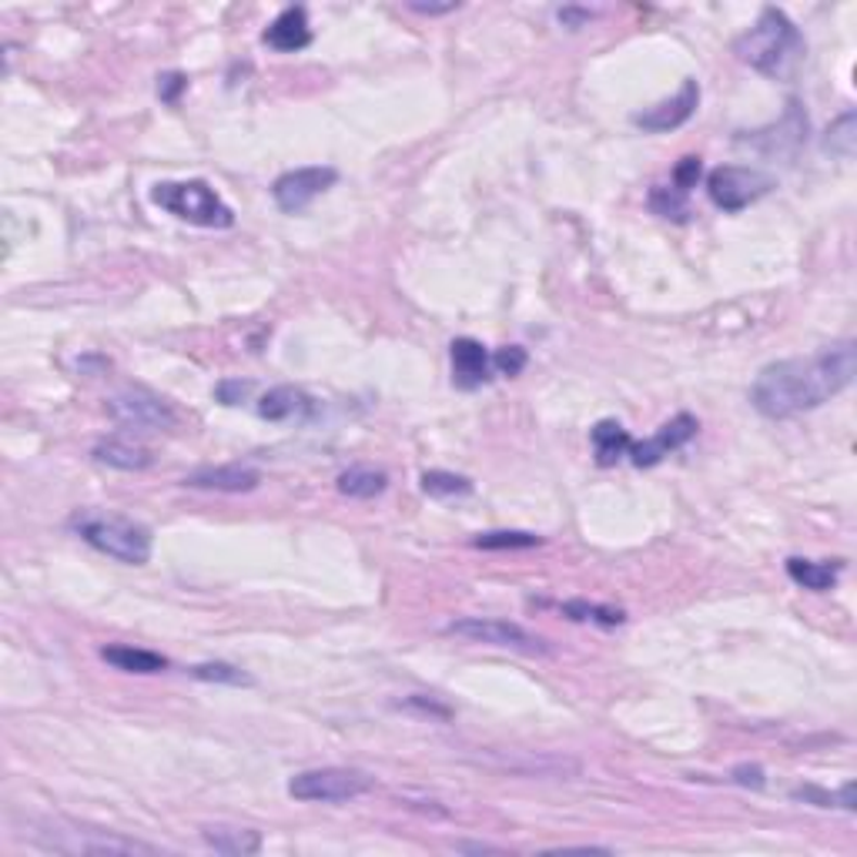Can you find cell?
Masks as SVG:
<instances>
[{
  "instance_id": "cell-7",
  "label": "cell",
  "mask_w": 857,
  "mask_h": 857,
  "mask_svg": "<svg viewBox=\"0 0 857 857\" xmlns=\"http://www.w3.org/2000/svg\"><path fill=\"white\" fill-rule=\"evenodd\" d=\"M107 415L125 428H138V433H162V428H171L178 422L175 409L141 385H128L121 393H114L107 399Z\"/></svg>"
},
{
  "instance_id": "cell-26",
  "label": "cell",
  "mask_w": 857,
  "mask_h": 857,
  "mask_svg": "<svg viewBox=\"0 0 857 857\" xmlns=\"http://www.w3.org/2000/svg\"><path fill=\"white\" fill-rule=\"evenodd\" d=\"M476 550H533L542 547V536L536 533H520V529H499V533H483L473 539Z\"/></svg>"
},
{
  "instance_id": "cell-13",
  "label": "cell",
  "mask_w": 857,
  "mask_h": 857,
  "mask_svg": "<svg viewBox=\"0 0 857 857\" xmlns=\"http://www.w3.org/2000/svg\"><path fill=\"white\" fill-rule=\"evenodd\" d=\"M449 359H452V385L473 393V388L486 385L493 379V356L486 353V345L476 338H452L449 345Z\"/></svg>"
},
{
  "instance_id": "cell-33",
  "label": "cell",
  "mask_w": 857,
  "mask_h": 857,
  "mask_svg": "<svg viewBox=\"0 0 857 857\" xmlns=\"http://www.w3.org/2000/svg\"><path fill=\"white\" fill-rule=\"evenodd\" d=\"M730 781L740 784V788H754V791H760V788L767 784V777H764V767H757V764H737V767L730 770Z\"/></svg>"
},
{
  "instance_id": "cell-25",
  "label": "cell",
  "mask_w": 857,
  "mask_h": 857,
  "mask_svg": "<svg viewBox=\"0 0 857 857\" xmlns=\"http://www.w3.org/2000/svg\"><path fill=\"white\" fill-rule=\"evenodd\" d=\"M422 493L433 499H459L473 493V479H465L459 473H446V470H428L422 473Z\"/></svg>"
},
{
  "instance_id": "cell-2",
  "label": "cell",
  "mask_w": 857,
  "mask_h": 857,
  "mask_svg": "<svg viewBox=\"0 0 857 857\" xmlns=\"http://www.w3.org/2000/svg\"><path fill=\"white\" fill-rule=\"evenodd\" d=\"M733 54L744 64H751L754 71L784 81V77H791L797 64L804 61L807 44H804V34L797 30V24L784 11L764 8L757 24L744 37H737Z\"/></svg>"
},
{
  "instance_id": "cell-38",
  "label": "cell",
  "mask_w": 857,
  "mask_h": 857,
  "mask_svg": "<svg viewBox=\"0 0 857 857\" xmlns=\"http://www.w3.org/2000/svg\"><path fill=\"white\" fill-rule=\"evenodd\" d=\"M837 797H841V807H844V810H854V784H850V781L837 791Z\"/></svg>"
},
{
  "instance_id": "cell-29",
  "label": "cell",
  "mask_w": 857,
  "mask_h": 857,
  "mask_svg": "<svg viewBox=\"0 0 857 857\" xmlns=\"http://www.w3.org/2000/svg\"><path fill=\"white\" fill-rule=\"evenodd\" d=\"M194 680H208V683H228V687H252V677L242 674L239 667L231 664H199L188 670Z\"/></svg>"
},
{
  "instance_id": "cell-9",
  "label": "cell",
  "mask_w": 857,
  "mask_h": 857,
  "mask_svg": "<svg viewBox=\"0 0 857 857\" xmlns=\"http://www.w3.org/2000/svg\"><path fill=\"white\" fill-rule=\"evenodd\" d=\"M335 181H338L335 168H322V165L295 168V171H285L282 178H276V184H271V199H276V205L285 215H298L316 202L322 191H329Z\"/></svg>"
},
{
  "instance_id": "cell-12",
  "label": "cell",
  "mask_w": 857,
  "mask_h": 857,
  "mask_svg": "<svg viewBox=\"0 0 857 857\" xmlns=\"http://www.w3.org/2000/svg\"><path fill=\"white\" fill-rule=\"evenodd\" d=\"M700 104V85L693 77L680 85V91L667 101H660L647 111H637L634 114V125L643 128V131H653V135H664V131H677L680 125H687L693 118V111Z\"/></svg>"
},
{
  "instance_id": "cell-18",
  "label": "cell",
  "mask_w": 857,
  "mask_h": 857,
  "mask_svg": "<svg viewBox=\"0 0 857 857\" xmlns=\"http://www.w3.org/2000/svg\"><path fill=\"white\" fill-rule=\"evenodd\" d=\"M841 573H844V560H831V563L828 560H801V557L788 560V576L810 593L834 590Z\"/></svg>"
},
{
  "instance_id": "cell-14",
  "label": "cell",
  "mask_w": 857,
  "mask_h": 857,
  "mask_svg": "<svg viewBox=\"0 0 857 857\" xmlns=\"http://www.w3.org/2000/svg\"><path fill=\"white\" fill-rule=\"evenodd\" d=\"M258 483H261V473L255 465H242V462L202 465V470H194L181 479V486L188 489H212V493H252L258 489Z\"/></svg>"
},
{
  "instance_id": "cell-30",
  "label": "cell",
  "mask_w": 857,
  "mask_h": 857,
  "mask_svg": "<svg viewBox=\"0 0 857 857\" xmlns=\"http://www.w3.org/2000/svg\"><path fill=\"white\" fill-rule=\"evenodd\" d=\"M526 362H529V356H526L523 345H506V348H499V353L493 356V369L499 375H510V379L520 375L526 369Z\"/></svg>"
},
{
  "instance_id": "cell-16",
  "label": "cell",
  "mask_w": 857,
  "mask_h": 857,
  "mask_svg": "<svg viewBox=\"0 0 857 857\" xmlns=\"http://www.w3.org/2000/svg\"><path fill=\"white\" fill-rule=\"evenodd\" d=\"M261 41L268 48H276L282 54L302 51L311 44V27H308V11L305 8H285L276 21H271L261 34Z\"/></svg>"
},
{
  "instance_id": "cell-11",
  "label": "cell",
  "mask_w": 857,
  "mask_h": 857,
  "mask_svg": "<svg viewBox=\"0 0 857 857\" xmlns=\"http://www.w3.org/2000/svg\"><path fill=\"white\" fill-rule=\"evenodd\" d=\"M804 141H807V114L801 111L797 101L788 104L784 118L777 125L754 131L751 138H740V144H751V148L770 154V158H794V154L804 148Z\"/></svg>"
},
{
  "instance_id": "cell-23",
  "label": "cell",
  "mask_w": 857,
  "mask_h": 857,
  "mask_svg": "<svg viewBox=\"0 0 857 857\" xmlns=\"http://www.w3.org/2000/svg\"><path fill=\"white\" fill-rule=\"evenodd\" d=\"M388 486V476L382 470H372V465H353L338 476V493L348 499H375L382 496Z\"/></svg>"
},
{
  "instance_id": "cell-37",
  "label": "cell",
  "mask_w": 857,
  "mask_h": 857,
  "mask_svg": "<svg viewBox=\"0 0 857 857\" xmlns=\"http://www.w3.org/2000/svg\"><path fill=\"white\" fill-rule=\"evenodd\" d=\"M456 8H459V4H415V0L409 4V11H415V14H428V17H433V14H452Z\"/></svg>"
},
{
  "instance_id": "cell-10",
  "label": "cell",
  "mask_w": 857,
  "mask_h": 857,
  "mask_svg": "<svg viewBox=\"0 0 857 857\" xmlns=\"http://www.w3.org/2000/svg\"><path fill=\"white\" fill-rule=\"evenodd\" d=\"M696 428H700V422H696L690 412H680V415H674L670 422L660 425L650 439L634 443L627 456H630V462L637 465V470H650V465L664 462L670 452L683 449V446L696 436Z\"/></svg>"
},
{
  "instance_id": "cell-31",
  "label": "cell",
  "mask_w": 857,
  "mask_h": 857,
  "mask_svg": "<svg viewBox=\"0 0 857 857\" xmlns=\"http://www.w3.org/2000/svg\"><path fill=\"white\" fill-rule=\"evenodd\" d=\"M700 175H704V162H700L696 154H687V158H680V165L674 168V188L687 194L690 188H696Z\"/></svg>"
},
{
  "instance_id": "cell-3",
  "label": "cell",
  "mask_w": 857,
  "mask_h": 857,
  "mask_svg": "<svg viewBox=\"0 0 857 857\" xmlns=\"http://www.w3.org/2000/svg\"><path fill=\"white\" fill-rule=\"evenodd\" d=\"M71 529L81 536L98 553L121 560L128 566H144L151 560V533L148 526L125 520V516H104V513H81L71 520Z\"/></svg>"
},
{
  "instance_id": "cell-4",
  "label": "cell",
  "mask_w": 857,
  "mask_h": 857,
  "mask_svg": "<svg viewBox=\"0 0 857 857\" xmlns=\"http://www.w3.org/2000/svg\"><path fill=\"white\" fill-rule=\"evenodd\" d=\"M151 202L175 215L178 221L199 225V228H231L235 212H231L221 194L208 181H158L151 188Z\"/></svg>"
},
{
  "instance_id": "cell-8",
  "label": "cell",
  "mask_w": 857,
  "mask_h": 857,
  "mask_svg": "<svg viewBox=\"0 0 857 857\" xmlns=\"http://www.w3.org/2000/svg\"><path fill=\"white\" fill-rule=\"evenodd\" d=\"M449 637H462L473 643H489V647H502V650H520V653H550V643L529 634L520 623L510 619H483V616H462L452 619L446 627Z\"/></svg>"
},
{
  "instance_id": "cell-15",
  "label": "cell",
  "mask_w": 857,
  "mask_h": 857,
  "mask_svg": "<svg viewBox=\"0 0 857 857\" xmlns=\"http://www.w3.org/2000/svg\"><path fill=\"white\" fill-rule=\"evenodd\" d=\"M319 412V402L298 385H276L258 399V415L265 422H305Z\"/></svg>"
},
{
  "instance_id": "cell-39",
  "label": "cell",
  "mask_w": 857,
  "mask_h": 857,
  "mask_svg": "<svg viewBox=\"0 0 857 857\" xmlns=\"http://www.w3.org/2000/svg\"><path fill=\"white\" fill-rule=\"evenodd\" d=\"M459 850H496L489 844H459Z\"/></svg>"
},
{
  "instance_id": "cell-6",
  "label": "cell",
  "mask_w": 857,
  "mask_h": 857,
  "mask_svg": "<svg viewBox=\"0 0 857 857\" xmlns=\"http://www.w3.org/2000/svg\"><path fill=\"white\" fill-rule=\"evenodd\" d=\"M773 188V178L757 171V168H740V165H720L707 175V194L720 212H744L754 202Z\"/></svg>"
},
{
  "instance_id": "cell-21",
  "label": "cell",
  "mask_w": 857,
  "mask_h": 857,
  "mask_svg": "<svg viewBox=\"0 0 857 857\" xmlns=\"http://www.w3.org/2000/svg\"><path fill=\"white\" fill-rule=\"evenodd\" d=\"M91 456H94V462L111 465V470H121V473H141L151 465V452L144 446L125 443V439H104L94 446Z\"/></svg>"
},
{
  "instance_id": "cell-24",
  "label": "cell",
  "mask_w": 857,
  "mask_h": 857,
  "mask_svg": "<svg viewBox=\"0 0 857 857\" xmlns=\"http://www.w3.org/2000/svg\"><path fill=\"white\" fill-rule=\"evenodd\" d=\"M824 151L831 154V158H841V162L854 158V151H857V114L854 111H844L841 118L828 128Z\"/></svg>"
},
{
  "instance_id": "cell-1",
  "label": "cell",
  "mask_w": 857,
  "mask_h": 857,
  "mask_svg": "<svg viewBox=\"0 0 857 857\" xmlns=\"http://www.w3.org/2000/svg\"><path fill=\"white\" fill-rule=\"evenodd\" d=\"M854 372H857V345L844 338L837 345L817 348L810 356L764 366L751 385V402L767 419H794L841 396L854 382Z\"/></svg>"
},
{
  "instance_id": "cell-22",
  "label": "cell",
  "mask_w": 857,
  "mask_h": 857,
  "mask_svg": "<svg viewBox=\"0 0 857 857\" xmlns=\"http://www.w3.org/2000/svg\"><path fill=\"white\" fill-rule=\"evenodd\" d=\"M202 837L225 857H248L261 850V834L252 828H205Z\"/></svg>"
},
{
  "instance_id": "cell-5",
  "label": "cell",
  "mask_w": 857,
  "mask_h": 857,
  "mask_svg": "<svg viewBox=\"0 0 857 857\" xmlns=\"http://www.w3.org/2000/svg\"><path fill=\"white\" fill-rule=\"evenodd\" d=\"M375 788V777L356 767H319V770H302L289 781V794L295 801L308 804H342L356 801Z\"/></svg>"
},
{
  "instance_id": "cell-28",
  "label": "cell",
  "mask_w": 857,
  "mask_h": 857,
  "mask_svg": "<svg viewBox=\"0 0 857 857\" xmlns=\"http://www.w3.org/2000/svg\"><path fill=\"white\" fill-rule=\"evenodd\" d=\"M570 619H579V623H600V627H619L627 613L623 610H613V606H600V603H587V600H570L560 606Z\"/></svg>"
},
{
  "instance_id": "cell-17",
  "label": "cell",
  "mask_w": 857,
  "mask_h": 857,
  "mask_svg": "<svg viewBox=\"0 0 857 857\" xmlns=\"http://www.w3.org/2000/svg\"><path fill=\"white\" fill-rule=\"evenodd\" d=\"M74 841L57 844V850L67 854H154L158 847L144 844V841H131V837H118L107 831H71Z\"/></svg>"
},
{
  "instance_id": "cell-34",
  "label": "cell",
  "mask_w": 857,
  "mask_h": 857,
  "mask_svg": "<svg viewBox=\"0 0 857 857\" xmlns=\"http://www.w3.org/2000/svg\"><path fill=\"white\" fill-rule=\"evenodd\" d=\"M188 88V77L181 71H171V74H162L158 77V98L168 101V104H178L181 91Z\"/></svg>"
},
{
  "instance_id": "cell-35",
  "label": "cell",
  "mask_w": 857,
  "mask_h": 857,
  "mask_svg": "<svg viewBox=\"0 0 857 857\" xmlns=\"http://www.w3.org/2000/svg\"><path fill=\"white\" fill-rule=\"evenodd\" d=\"M557 17H560V24H563V27H570V30H579L583 24H590L597 14H593V11H583V8H563Z\"/></svg>"
},
{
  "instance_id": "cell-27",
  "label": "cell",
  "mask_w": 857,
  "mask_h": 857,
  "mask_svg": "<svg viewBox=\"0 0 857 857\" xmlns=\"http://www.w3.org/2000/svg\"><path fill=\"white\" fill-rule=\"evenodd\" d=\"M650 208L660 215V218H674V221H687L690 218V202L687 194L677 191L674 184H656L650 191Z\"/></svg>"
},
{
  "instance_id": "cell-20",
  "label": "cell",
  "mask_w": 857,
  "mask_h": 857,
  "mask_svg": "<svg viewBox=\"0 0 857 857\" xmlns=\"http://www.w3.org/2000/svg\"><path fill=\"white\" fill-rule=\"evenodd\" d=\"M101 660H107L114 670H125V674H162V670H168V656L154 653V650H141V647H125V643L104 647Z\"/></svg>"
},
{
  "instance_id": "cell-36",
  "label": "cell",
  "mask_w": 857,
  "mask_h": 857,
  "mask_svg": "<svg viewBox=\"0 0 857 857\" xmlns=\"http://www.w3.org/2000/svg\"><path fill=\"white\" fill-rule=\"evenodd\" d=\"M406 707H412V711H422V714H436V717H452V711L449 707H439V704H433V700H425V696H419V693H412L409 700H406Z\"/></svg>"
},
{
  "instance_id": "cell-19",
  "label": "cell",
  "mask_w": 857,
  "mask_h": 857,
  "mask_svg": "<svg viewBox=\"0 0 857 857\" xmlns=\"http://www.w3.org/2000/svg\"><path fill=\"white\" fill-rule=\"evenodd\" d=\"M590 443H593L597 465H603V470L616 465L623 456L630 452V446H634L630 433H627V428H623V422H616V419H600V422L590 428Z\"/></svg>"
},
{
  "instance_id": "cell-32",
  "label": "cell",
  "mask_w": 857,
  "mask_h": 857,
  "mask_svg": "<svg viewBox=\"0 0 857 857\" xmlns=\"http://www.w3.org/2000/svg\"><path fill=\"white\" fill-rule=\"evenodd\" d=\"M252 393V382H242V379H228V382H218L215 388V399L221 406H239L245 396Z\"/></svg>"
}]
</instances>
